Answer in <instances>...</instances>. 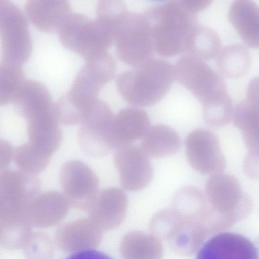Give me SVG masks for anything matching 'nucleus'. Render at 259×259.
Returning a JSON list of instances; mask_svg holds the SVG:
<instances>
[{
    "mask_svg": "<svg viewBox=\"0 0 259 259\" xmlns=\"http://www.w3.org/2000/svg\"><path fill=\"white\" fill-rule=\"evenodd\" d=\"M70 206L64 195L59 192H40L30 205L27 221L31 226L51 227L58 224L66 216Z\"/></svg>",
    "mask_w": 259,
    "mask_h": 259,
    "instance_id": "nucleus-19",
    "label": "nucleus"
},
{
    "mask_svg": "<svg viewBox=\"0 0 259 259\" xmlns=\"http://www.w3.org/2000/svg\"><path fill=\"white\" fill-rule=\"evenodd\" d=\"M66 259H112L105 253L94 250L76 253Z\"/></svg>",
    "mask_w": 259,
    "mask_h": 259,
    "instance_id": "nucleus-36",
    "label": "nucleus"
},
{
    "mask_svg": "<svg viewBox=\"0 0 259 259\" xmlns=\"http://www.w3.org/2000/svg\"><path fill=\"white\" fill-rule=\"evenodd\" d=\"M116 55L124 63L137 67L153 58L152 26L144 14L126 12L113 28Z\"/></svg>",
    "mask_w": 259,
    "mask_h": 259,
    "instance_id": "nucleus-5",
    "label": "nucleus"
},
{
    "mask_svg": "<svg viewBox=\"0 0 259 259\" xmlns=\"http://www.w3.org/2000/svg\"><path fill=\"white\" fill-rule=\"evenodd\" d=\"M14 151L11 143L0 139V175L8 170L14 158Z\"/></svg>",
    "mask_w": 259,
    "mask_h": 259,
    "instance_id": "nucleus-33",
    "label": "nucleus"
},
{
    "mask_svg": "<svg viewBox=\"0 0 259 259\" xmlns=\"http://www.w3.org/2000/svg\"><path fill=\"white\" fill-rule=\"evenodd\" d=\"M219 34L212 29L198 25L191 33L183 54L192 55L203 61L215 57L221 49Z\"/></svg>",
    "mask_w": 259,
    "mask_h": 259,
    "instance_id": "nucleus-26",
    "label": "nucleus"
},
{
    "mask_svg": "<svg viewBox=\"0 0 259 259\" xmlns=\"http://www.w3.org/2000/svg\"><path fill=\"white\" fill-rule=\"evenodd\" d=\"M150 121L147 113L137 107H126L114 116L112 123L114 149L132 144L142 138L149 128Z\"/></svg>",
    "mask_w": 259,
    "mask_h": 259,
    "instance_id": "nucleus-20",
    "label": "nucleus"
},
{
    "mask_svg": "<svg viewBox=\"0 0 259 259\" xmlns=\"http://www.w3.org/2000/svg\"><path fill=\"white\" fill-rule=\"evenodd\" d=\"M114 115L110 106L97 98L80 123L77 142L87 155L100 157L114 149L112 123Z\"/></svg>",
    "mask_w": 259,
    "mask_h": 259,
    "instance_id": "nucleus-8",
    "label": "nucleus"
},
{
    "mask_svg": "<svg viewBox=\"0 0 259 259\" xmlns=\"http://www.w3.org/2000/svg\"><path fill=\"white\" fill-rule=\"evenodd\" d=\"M41 188L37 176L11 170L1 174L0 224L29 223V209Z\"/></svg>",
    "mask_w": 259,
    "mask_h": 259,
    "instance_id": "nucleus-6",
    "label": "nucleus"
},
{
    "mask_svg": "<svg viewBox=\"0 0 259 259\" xmlns=\"http://www.w3.org/2000/svg\"><path fill=\"white\" fill-rule=\"evenodd\" d=\"M116 71L115 59L108 52L88 60L65 94L73 102L85 106L98 98L103 87L113 79Z\"/></svg>",
    "mask_w": 259,
    "mask_h": 259,
    "instance_id": "nucleus-9",
    "label": "nucleus"
},
{
    "mask_svg": "<svg viewBox=\"0 0 259 259\" xmlns=\"http://www.w3.org/2000/svg\"><path fill=\"white\" fill-rule=\"evenodd\" d=\"M174 68L176 79L201 103L205 123L215 128L226 125L233 107L220 75L205 61L186 54L176 61Z\"/></svg>",
    "mask_w": 259,
    "mask_h": 259,
    "instance_id": "nucleus-1",
    "label": "nucleus"
},
{
    "mask_svg": "<svg viewBox=\"0 0 259 259\" xmlns=\"http://www.w3.org/2000/svg\"><path fill=\"white\" fill-rule=\"evenodd\" d=\"M185 145L188 161L197 172L212 175L225 169L226 158L218 138L212 131L194 130L186 137Z\"/></svg>",
    "mask_w": 259,
    "mask_h": 259,
    "instance_id": "nucleus-11",
    "label": "nucleus"
},
{
    "mask_svg": "<svg viewBox=\"0 0 259 259\" xmlns=\"http://www.w3.org/2000/svg\"><path fill=\"white\" fill-rule=\"evenodd\" d=\"M152 240L138 231L128 232L120 244V252L123 259H152Z\"/></svg>",
    "mask_w": 259,
    "mask_h": 259,
    "instance_id": "nucleus-29",
    "label": "nucleus"
},
{
    "mask_svg": "<svg viewBox=\"0 0 259 259\" xmlns=\"http://www.w3.org/2000/svg\"><path fill=\"white\" fill-rule=\"evenodd\" d=\"M27 121L29 142L52 156L59 148L62 138L55 103L48 110L29 118Z\"/></svg>",
    "mask_w": 259,
    "mask_h": 259,
    "instance_id": "nucleus-17",
    "label": "nucleus"
},
{
    "mask_svg": "<svg viewBox=\"0 0 259 259\" xmlns=\"http://www.w3.org/2000/svg\"><path fill=\"white\" fill-rule=\"evenodd\" d=\"M142 138L140 147L151 158H159L174 155L181 147L178 134L164 124L150 126Z\"/></svg>",
    "mask_w": 259,
    "mask_h": 259,
    "instance_id": "nucleus-24",
    "label": "nucleus"
},
{
    "mask_svg": "<svg viewBox=\"0 0 259 259\" xmlns=\"http://www.w3.org/2000/svg\"><path fill=\"white\" fill-rule=\"evenodd\" d=\"M128 12L126 4L121 1H101L97 6V19L111 26Z\"/></svg>",
    "mask_w": 259,
    "mask_h": 259,
    "instance_id": "nucleus-32",
    "label": "nucleus"
},
{
    "mask_svg": "<svg viewBox=\"0 0 259 259\" xmlns=\"http://www.w3.org/2000/svg\"><path fill=\"white\" fill-rule=\"evenodd\" d=\"M228 19L244 42L249 47L259 46V9L252 0L234 1L229 9Z\"/></svg>",
    "mask_w": 259,
    "mask_h": 259,
    "instance_id": "nucleus-21",
    "label": "nucleus"
},
{
    "mask_svg": "<svg viewBox=\"0 0 259 259\" xmlns=\"http://www.w3.org/2000/svg\"><path fill=\"white\" fill-rule=\"evenodd\" d=\"M25 8L30 22L46 32H58L72 13L69 3L64 0H29Z\"/></svg>",
    "mask_w": 259,
    "mask_h": 259,
    "instance_id": "nucleus-18",
    "label": "nucleus"
},
{
    "mask_svg": "<svg viewBox=\"0 0 259 259\" xmlns=\"http://www.w3.org/2000/svg\"><path fill=\"white\" fill-rule=\"evenodd\" d=\"M144 15L152 26L154 50L165 57L183 53L189 35L198 25L197 15L187 12L180 1L154 5Z\"/></svg>",
    "mask_w": 259,
    "mask_h": 259,
    "instance_id": "nucleus-3",
    "label": "nucleus"
},
{
    "mask_svg": "<svg viewBox=\"0 0 259 259\" xmlns=\"http://www.w3.org/2000/svg\"><path fill=\"white\" fill-rule=\"evenodd\" d=\"M0 53L3 61L20 65L31 52L32 40L25 15L14 2L0 0Z\"/></svg>",
    "mask_w": 259,
    "mask_h": 259,
    "instance_id": "nucleus-7",
    "label": "nucleus"
},
{
    "mask_svg": "<svg viewBox=\"0 0 259 259\" xmlns=\"http://www.w3.org/2000/svg\"><path fill=\"white\" fill-rule=\"evenodd\" d=\"M128 197L122 189L109 187L99 191L87 211L89 218L101 230L113 229L124 220Z\"/></svg>",
    "mask_w": 259,
    "mask_h": 259,
    "instance_id": "nucleus-14",
    "label": "nucleus"
},
{
    "mask_svg": "<svg viewBox=\"0 0 259 259\" xmlns=\"http://www.w3.org/2000/svg\"><path fill=\"white\" fill-rule=\"evenodd\" d=\"M183 8L189 13L196 14L207 7H208L211 1H194V0H181L180 1Z\"/></svg>",
    "mask_w": 259,
    "mask_h": 259,
    "instance_id": "nucleus-35",
    "label": "nucleus"
},
{
    "mask_svg": "<svg viewBox=\"0 0 259 259\" xmlns=\"http://www.w3.org/2000/svg\"><path fill=\"white\" fill-rule=\"evenodd\" d=\"M244 169L246 175L251 178L258 177V153L249 152L244 162Z\"/></svg>",
    "mask_w": 259,
    "mask_h": 259,
    "instance_id": "nucleus-34",
    "label": "nucleus"
},
{
    "mask_svg": "<svg viewBox=\"0 0 259 259\" xmlns=\"http://www.w3.org/2000/svg\"><path fill=\"white\" fill-rule=\"evenodd\" d=\"M59 181L70 205L87 212L99 192L96 174L83 162L71 160L61 168Z\"/></svg>",
    "mask_w": 259,
    "mask_h": 259,
    "instance_id": "nucleus-10",
    "label": "nucleus"
},
{
    "mask_svg": "<svg viewBox=\"0 0 259 259\" xmlns=\"http://www.w3.org/2000/svg\"><path fill=\"white\" fill-rule=\"evenodd\" d=\"M12 102L17 112L26 120L45 111L54 104L46 86L34 80L24 81Z\"/></svg>",
    "mask_w": 259,
    "mask_h": 259,
    "instance_id": "nucleus-22",
    "label": "nucleus"
},
{
    "mask_svg": "<svg viewBox=\"0 0 259 259\" xmlns=\"http://www.w3.org/2000/svg\"><path fill=\"white\" fill-rule=\"evenodd\" d=\"M175 79L174 66L165 60L153 58L120 74L116 85L127 103L137 108L144 107L161 100Z\"/></svg>",
    "mask_w": 259,
    "mask_h": 259,
    "instance_id": "nucleus-2",
    "label": "nucleus"
},
{
    "mask_svg": "<svg viewBox=\"0 0 259 259\" xmlns=\"http://www.w3.org/2000/svg\"><path fill=\"white\" fill-rule=\"evenodd\" d=\"M196 259H258L255 244L236 233L222 232L211 237L199 250Z\"/></svg>",
    "mask_w": 259,
    "mask_h": 259,
    "instance_id": "nucleus-15",
    "label": "nucleus"
},
{
    "mask_svg": "<svg viewBox=\"0 0 259 259\" xmlns=\"http://www.w3.org/2000/svg\"><path fill=\"white\" fill-rule=\"evenodd\" d=\"M58 33L64 47L87 61L107 53L114 43L112 27L78 13H72Z\"/></svg>",
    "mask_w": 259,
    "mask_h": 259,
    "instance_id": "nucleus-4",
    "label": "nucleus"
},
{
    "mask_svg": "<svg viewBox=\"0 0 259 259\" xmlns=\"http://www.w3.org/2000/svg\"><path fill=\"white\" fill-rule=\"evenodd\" d=\"M102 237V230L90 218L68 222L57 229L55 242L66 253H77L97 246Z\"/></svg>",
    "mask_w": 259,
    "mask_h": 259,
    "instance_id": "nucleus-16",
    "label": "nucleus"
},
{
    "mask_svg": "<svg viewBox=\"0 0 259 259\" xmlns=\"http://www.w3.org/2000/svg\"><path fill=\"white\" fill-rule=\"evenodd\" d=\"M258 100L246 97L233 108L234 125L241 132L243 141L249 152L259 151Z\"/></svg>",
    "mask_w": 259,
    "mask_h": 259,
    "instance_id": "nucleus-23",
    "label": "nucleus"
},
{
    "mask_svg": "<svg viewBox=\"0 0 259 259\" xmlns=\"http://www.w3.org/2000/svg\"><path fill=\"white\" fill-rule=\"evenodd\" d=\"M25 81L20 65L0 62V106L12 102Z\"/></svg>",
    "mask_w": 259,
    "mask_h": 259,
    "instance_id": "nucleus-28",
    "label": "nucleus"
},
{
    "mask_svg": "<svg viewBox=\"0 0 259 259\" xmlns=\"http://www.w3.org/2000/svg\"><path fill=\"white\" fill-rule=\"evenodd\" d=\"M31 227L28 223L0 224V245L9 250L23 247L32 234Z\"/></svg>",
    "mask_w": 259,
    "mask_h": 259,
    "instance_id": "nucleus-30",
    "label": "nucleus"
},
{
    "mask_svg": "<svg viewBox=\"0 0 259 259\" xmlns=\"http://www.w3.org/2000/svg\"><path fill=\"white\" fill-rule=\"evenodd\" d=\"M114 161L124 190L138 191L151 181L153 167L149 157L140 146L130 144L117 149Z\"/></svg>",
    "mask_w": 259,
    "mask_h": 259,
    "instance_id": "nucleus-12",
    "label": "nucleus"
},
{
    "mask_svg": "<svg viewBox=\"0 0 259 259\" xmlns=\"http://www.w3.org/2000/svg\"><path fill=\"white\" fill-rule=\"evenodd\" d=\"M51 157L28 142L15 150L13 159L19 170L37 176L46 169Z\"/></svg>",
    "mask_w": 259,
    "mask_h": 259,
    "instance_id": "nucleus-27",
    "label": "nucleus"
},
{
    "mask_svg": "<svg viewBox=\"0 0 259 259\" xmlns=\"http://www.w3.org/2000/svg\"><path fill=\"white\" fill-rule=\"evenodd\" d=\"M207 198L221 210L243 211L251 205L250 196L242 190L238 180L234 176L223 172L212 175L205 187Z\"/></svg>",
    "mask_w": 259,
    "mask_h": 259,
    "instance_id": "nucleus-13",
    "label": "nucleus"
},
{
    "mask_svg": "<svg viewBox=\"0 0 259 259\" xmlns=\"http://www.w3.org/2000/svg\"><path fill=\"white\" fill-rule=\"evenodd\" d=\"M215 61L217 68L222 75L236 79L245 76L248 72L251 56L246 46L233 44L221 49L215 57Z\"/></svg>",
    "mask_w": 259,
    "mask_h": 259,
    "instance_id": "nucleus-25",
    "label": "nucleus"
},
{
    "mask_svg": "<svg viewBox=\"0 0 259 259\" xmlns=\"http://www.w3.org/2000/svg\"><path fill=\"white\" fill-rule=\"evenodd\" d=\"M23 248L26 259H53L54 255L52 242L41 233H32Z\"/></svg>",
    "mask_w": 259,
    "mask_h": 259,
    "instance_id": "nucleus-31",
    "label": "nucleus"
}]
</instances>
